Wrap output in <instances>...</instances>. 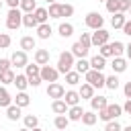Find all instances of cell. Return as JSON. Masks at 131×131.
I'll return each instance as SVG.
<instances>
[{"label": "cell", "instance_id": "61", "mask_svg": "<svg viewBox=\"0 0 131 131\" xmlns=\"http://www.w3.org/2000/svg\"><path fill=\"white\" fill-rule=\"evenodd\" d=\"M59 131H66V129H59Z\"/></svg>", "mask_w": 131, "mask_h": 131}, {"label": "cell", "instance_id": "45", "mask_svg": "<svg viewBox=\"0 0 131 131\" xmlns=\"http://www.w3.org/2000/svg\"><path fill=\"white\" fill-rule=\"evenodd\" d=\"M74 14V6L72 4H61V16H72Z\"/></svg>", "mask_w": 131, "mask_h": 131}, {"label": "cell", "instance_id": "26", "mask_svg": "<svg viewBox=\"0 0 131 131\" xmlns=\"http://www.w3.org/2000/svg\"><path fill=\"white\" fill-rule=\"evenodd\" d=\"M33 14H35V18H37L39 25H41V23H47V18H49V10H47V8H35Z\"/></svg>", "mask_w": 131, "mask_h": 131}, {"label": "cell", "instance_id": "6", "mask_svg": "<svg viewBox=\"0 0 131 131\" xmlns=\"http://www.w3.org/2000/svg\"><path fill=\"white\" fill-rule=\"evenodd\" d=\"M41 78H43V82H57V78H59V70L57 68H51L49 63L47 66H41Z\"/></svg>", "mask_w": 131, "mask_h": 131}, {"label": "cell", "instance_id": "28", "mask_svg": "<svg viewBox=\"0 0 131 131\" xmlns=\"http://www.w3.org/2000/svg\"><path fill=\"white\" fill-rule=\"evenodd\" d=\"M14 86L18 88V92L25 90V88L29 86V78H27V74H25V76H23V74H16V76H14Z\"/></svg>", "mask_w": 131, "mask_h": 131}, {"label": "cell", "instance_id": "17", "mask_svg": "<svg viewBox=\"0 0 131 131\" xmlns=\"http://www.w3.org/2000/svg\"><path fill=\"white\" fill-rule=\"evenodd\" d=\"M14 104H16V106H20V108H25V106H29V104H31V96H29L25 90H20V92L16 94V98H14Z\"/></svg>", "mask_w": 131, "mask_h": 131}, {"label": "cell", "instance_id": "4", "mask_svg": "<svg viewBox=\"0 0 131 131\" xmlns=\"http://www.w3.org/2000/svg\"><path fill=\"white\" fill-rule=\"evenodd\" d=\"M23 25V12H20V8H10V12H8V16H6V27L10 29V31H14V29H18Z\"/></svg>", "mask_w": 131, "mask_h": 131}, {"label": "cell", "instance_id": "34", "mask_svg": "<svg viewBox=\"0 0 131 131\" xmlns=\"http://www.w3.org/2000/svg\"><path fill=\"white\" fill-rule=\"evenodd\" d=\"M10 102H12V98H10L8 90L4 86H0V106H10Z\"/></svg>", "mask_w": 131, "mask_h": 131}, {"label": "cell", "instance_id": "54", "mask_svg": "<svg viewBox=\"0 0 131 131\" xmlns=\"http://www.w3.org/2000/svg\"><path fill=\"white\" fill-rule=\"evenodd\" d=\"M121 131H131V125H127L125 129H121Z\"/></svg>", "mask_w": 131, "mask_h": 131}, {"label": "cell", "instance_id": "7", "mask_svg": "<svg viewBox=\"0 0 131 131\" xmlns=\"http://www.w3.org/2000/svg\"><path fill=\"white\" fill-rule=\"evenodd\" d=\"M108 37H111L108 31H104V29H96V31L92 33V47H100V45L108 43Z\"/></svg>", "mask_w": 131, "mask_h": 131}, {"label": "cell", "instance_id": "12", "mask_svg": "<svg viewBox=\"0 0 131 131\" xmlns=\"http://www.w3.org/2000/svg\"><path fill=\"white\" fill-rule=\"evenodd\" d=\"M106 104H108L106 96H92V98H90L92 111H102V108H106Z\"/></svg>", "mask_w": 131, "mask_h": 131}, {"label": "cell", "instance_id": "10", "mask_svg": "<svg viewBox=\"0 0 131 131\" xmlns=\"http://www.w3.org/2000/svg\"><path fill=\"white\" fill-rule=\"evenodd\" d=\"M68 108H70V106L66 104V100H63V98H55V100L51 102V111H53L55 115H66V113H68Z\"/></svg>", "mask_w": 131, "mask_h": 131}, {"label": "cell", "instance_id": "24", "mask_svg": "<svg viewBox=\"0 0 131 131\" xmlns=\"http://www.w3.org/2000/svg\"><path fill=\"white\" fill-rule=\"evenodd\" d=\"M6 117H8L10 121H18V119H20V106H16V104L6 106Z\"/></svg>", "mask_w": 131, "mask_h": 131}, {"label": "cell", "instance_id": "42", "mask_svg": "<svg viewBox=\"0 0 131 131\" xmlns=\"http://www.w3.org/2000/svg\"><path fill=\"white\" fill-rule=\"evenodd\" d=\"M123 127L119 125V121L117 119H113V121H108L106 125H104V131H121Z\"/></svg>", "mask_w": 131, "mask_h": 131}, {"label": "cell", "instance_id": "25", "mask_svg": "<svg viewBox=\"0 0 131 131\" xmlns=\"http://www.w3.org/2000/svg\"><path fill=\"white\" fill-rule=\"evenodd\" d=\"M96 121H98V115H94V111H84V115H82V123L84 125L92 127Z\"/></svg>", "mask_w": 131, "mask_h": 131}, {"label": "cell", "instance_id": "22", "mask_svg": "<svg viewBox=\"0 0 131 131\" xmlns=\"http://www.w3.org/2000/svg\"><path fill=\"white\" fill-rule=\"evenodd\" d=\"M23 25H25L27 29L39 27V23H37V18H35V14H33V12H25V14H23Z\"/></svg>", "mask_w": 131, "mask_h": 131}, {"label": "cell", "instance_id": "11", "mask_svg": "<svg viewBox=\"0 0 131 131\" xmlns=\"http://www.w3.org/2000/svg\"><path fill=\"white\" fill-rule=\"evenodd\" d=\"M33 57H35V63L47 66V63H49V49H37Z\"/></svg>", "mask_w": 131, "mask_h": 131}, {"label": "cell", "instance_id": "19", "mask_svg": "<svg viewBox=\"0 0 131 131\" xmlns=\"http://www.w3.org/2000/svg\"><path fill=\"white\" fill-rule=\"evenodd\" d=\"M51 33H53V29H51L47 23H41V25L37 27V37H39V39H49Z\"/></svg>", "mask_w": 131, "mask_h": 131}, {"label": "cell", "instance_id": "37", "mask_svg": "<svg viewBox=\"0 0 131 131\" xmlns=\"http://www.w3.org/2000/svg\"><path fill=\"white\" fill-rule=\"evenodd\" d=\"M23 12H33L35 8H37V4H35V0H20V6H18Z\"/></svg>", "mask_w": 131, "mask_h": 131}, {"label": "cell", "instance_id": "59", "mask_svg": "<svg viewBox=\"0 0 131 131\" xmlns=\"http://www.w3.org/2000/svg\"><path fill=\"white\" fill-rule=\"evenodd\" d=\"M127 12H129V14H131V8H129V10H127Z\"/></svg>", "mask_w": 131, "mask_h": 131}, {"label": "cell", "instance_id": "51", "mask_svg": "<svg viewBox=\"0 0 131 131\" xmlns=\"http://www.w3.org/2000/svg\"><path fill=\"white\" fill-rule=\"evenodd\" d=\"M123 113H127V115H131V98H127V102L123 104Z\"/></svg>", "mask_w": 131, "mask_h": 131}, {"label": "cell", "instance_id": "58", "mask_svg": "<svg viewBox=\"0 0 131 131\" xmlns=\"http://www.w3.org/2000/svg\"><path fill=\"white\" fill-rule=\"evenodd\" d=\"M0 8H2V0H0Z\"/></svg>", "mask_w": 131, "mask_h": 131}, {"label": "cell", "instance_id": "55", "mask_svg": "<svg viewBox=\"0 0 131 131\" xmlns=\"http://www.w3.org/2000/svg\"><path fill=\"white\" fill-rule=\"evenodd\" d=\"M45 2H47V4H53V2H57V0H45Z\"/></svg>", "mask_w": 131, "mask_h": 131}, {"label": "cell", "instance_id": "53", "mask_svg": "<svg viewBox=\"0 0 131 131\" xmlns=\"http://www.w3.org/2000/svg\"><path fill=\"white\" fill-rule=\"evenodd\" d=\"M125 51H127V59H131V43L125 47Z\"/></svg>", "mask_w": 131, "mask_h": 131}, {"label": "cell", "instance_id": "16", "mask_svg": "<svg viewBox=\"0 0 131 131\" xmlns=\"http://www.w3.org/2000/svg\"><path fill=\"white\" fill-rule=\"evenodd\" d=\"M82 115H84V108H82L80 104L68 108V119H70V121H82Z\"/></svg>", "mask_w": 131, "mask_h": 131}, {"label": "cell", "instance_id": "41", "mask_svg": "<svg viewBox=\"0 0 131 131\" xmlns=\"http://www.w3.org/2000/svg\"><path fill=\"white\" fill-rule=\"evenodd\" d=\"M111 45H113V53H115V57H121L123 51H125V45H123L121 41H115V43H111Z\"/></svg>", "mask_w": 131, "mask_h": 131}, {"label": "cell", "instance_id": "43", "mask_svg": "<svg viewBox=\"0 0 131 131\" xmlns=\"http://www.w3.org/2000/svg\"><path fill=\"white\" fill-rule=\"evenodd\" d=\"M106 10H108L111 14L119 12V0H106Z\"/></svg>", "mask_w": 131, "mask_h": 131}, {"label": "cell", "instance_id": "8", "mask_svg": "<svg viewBox=\"0 0 131 131\" xmlns=\"http://www.w3.org/2000/svg\"><path fill=\"white\" fill-rule=\"evenodd\" d=\"M63 94H66V88L61 86V84H57V82H51L49 86H47V96L49 98H63Z\"/></svg>", "mask_w": 131, "mask_h": 131}, {"label": "cell", "instance_id": "39", "mask_svg": "<svg viewBox=\"0 0 131 131\" xmlns=\"http://www.w3.org/2000/svg\"><path fill=\"white\" fill-rule=\"evenodd\" d=\"M106 88H111V90H117L119 88V78H117V74H113V76H108L106 78V84H104Z\"/></svg>", "mask_w": 131, "mask_h": 131}, {"label": "cell", "instance_id": "23", "mask_svg": "<svg viewBox=\"0 0 131 131\" xmlns=\"http://www.w3.org/2000/svg\"><path fill=\"white\" fill-rule=\"evenodd\" d=\"M78 92H80V98H92V96H94V86L86 82V84H82V86H80V90H78Z\"/></svg>", "mask_w": 131, "mask_h": 131}, {"label": "cell", "instance_id": "5", "mask_svg": "<svg viewBox=\"0 0 131 131\" xmlns=\"http://www.w3.org/2000/svg\"><path fill=\"white\" fill-rule=\"evenodd\" d=\"M84 23H86V27H88V29L96 31V29H102L104 18H102V14H100V12H88V14H86V18H84Z\"/></svg>", "mask_w": 131, "mask_h": 131}, {"label": "cell", "instance_id": "29", "mask_svg": "<svg viewBox=\"0 0 131 131\" xmlns=\"http://www.w3.org/2000/svg\"><path fill=\"white\" fill-rule=\"evenodd\" d=\"M49 18H61V4L59 2L49 4Z\"/></svg>", "mask_w": 131, "mask_h": 131}, {"label": "cell", "instance_id": "9", "mask_svg": "<svg viewBox=\"0 0 131 131\" xmlns=\"http://www.w3.org/2000/svg\"><path fill=\"white\" fill-rule=\"evenodd\" d=\"M10 61H12V66H16V68H27V63H29V59H27V51H14L12 55H10Z\"/></svg>", "mask_w": 131, "mask_h": 131}, {"label": "cell", "instance_id": "47", "mask_svg": "<svg viewBox=\"0 0 131 131\" xmlns=\"http://www.w3.org/2000/svg\"><path fill=\"white\" fill-rule=\"evenodd\" d=\"M41 82H43L41 74H39V76H31V78H29V86H33V88H37V86H39Z\"/></svg>", "mask_w": 131, "mask_h": 131}, {"label": "cell", "instance_id": "31", "mask_svg": "<svg viewBox=\"0 0 131 131\" xmlns=\"http://www.w3.org/2000/svg\"><path fill=\"white\" fill-rule=\"evenodd\" d=\"M14 76H16V74H14L12 70H6V72L0 74V82H2L4 86H6V84H14Z\"/></svg>", "mask_w": 131, "mask_h": 131}, {"label": "cell", "instance_id": "14", "mask_svg": "<svg viewBox=\"0 0 131 131\" xmlns=\"http://www.w3.org/2000/svg\"><path fill=\"white\" fill-rule=\"evenodd\" d=\"M111 68H113V72H115V74H121V72H125V70H127V59H125V57H113Z\"/></svg>", "mask_w": 131, "mask_h": 131}, {"label": "cell", "instance_id": "15", "mask_svg": "<svg viewBox=\"0 0 131 131\" xmlns=\"http://www.w3.org/2000/svg\"><path fill=\"white\" fill-rule=\"evenodd\" d=\"M63 100H66L68 106H76V104L80 102V92H76V90H68V92L63 94Z\"/></svg>", "mask_w": 131, "mask_h": 131}, {"label": "cell", "instance_id": "38", "mask_svg": "<svg viewBox=\"0 0 131 131\" xmlns=\"http://www.w3.org/2000/svg\"><path fill=\"white\" fill-rule=\"evenodd\" d=\"M37 125H39V119H37L35 115H27V117H25V127H27V129H35Z\"/></svg>", "mask_w": 131, "mask_h": 131}, {"label": "cell", "instance_id": "32", "mask_svg": "<svg viewBox=\"0 0 131 131\" xmlns=\"http://www.w3.org/2000/svg\"><path fill=\"white\" fill-rule=\"evenodd\" d=\"M80 76H82L80 72H72V70H70V72L66 74V82H68L70 86H76V84H80Z\"/></svg>", "mask_w": 131, "mask_h": 131}, {"label": "cell", "instance_id": "50", "mask_svg": "<svg viewBox=\"0 0 131 131\" xmlns=\"http://www.w3.org/2000/svg\"><path fill=\"white\" fill-rule=\"evenodd\" d=\"M123 33H125V35H129V37H131V20H127V23H125V25H123Z\"/></svg>", "mask_w": 131, "mask_h": 131}, {"label": "cell", "instance_id": "2", "mask_svg": "<svg viewBox=\"0 0 131 131\" xmlns=\"http://www.w3.org/2000/svg\"><path fill=\"white\" fill-rule=\"evenodd\" d=\"M76 57H74V53L72 51H63V53H59V59H57V70H59V74H68L72 68H74V61Z\"/></svg>", "mask_w": 131, "mask_h": 131}, {"label": "cell", "instance_id": "13", "mask_svg": "<svg viewBox=\"0 0 131 131\" xmlns=\"http://www.w3.org/2000/svg\"><path fill=\"white\" fill-rule=\"evenodd\" d=\"M90 68H92V70H98V72H102V70L106 68V57H102L100 53H98V55H94V57L90 59Z\"/></svg>", "mask_w": 131, "mask_h": 131}, {"label": "cell", "instance_id": "1", "mask_svg": "<svg viewBox=\"0 0 131 131\" xmlns=\"http://www.w3.org/2000/svg\"><path fill=\"white\" fill-rule=\"evenodd\" d=\"M123 115V106L121 104H117V102H108L106 104V108H102V111H98V119L100 121H113V119H117V117H121Z\"/></svg>", "mask_w": 131, "mask_h": 131}, {"label": "cell", "instance_id": "33", "mask_svg": "<svg viewBox=\"0 0 131 131\" xmlns=\"http://www.w3.org/2000/svg\"><path fill=\"white\" fill-rule=\"evenodd\" d=\"M68 123H70V119H68L66 115H57L55 121H53V125H55L57 131H59V129H68Z\"/></svg>", "mask_w": 131, "mask_h": 131}, {"label": "cell", "instance_id": "44", "mask_svg": "<svg viewBox=\"0 0 131 131\" xmlns=\"http://www.w3.org/2000/svg\"><path fill=\"white\" fill-rule=\"evenodd\" d=\"M10 45V35H6V33H0V49H6Z\"/></svg>", "mask_w": 131, "mask_h": 131}, {"label": "cell", "instance_id": "60", "mask_svg": "<svg viewBox=\"0 0 131 131\" xmlns=\"http://www.w3.org/2000/svg\"><path fill=\"white\" fill-rule=\"evenodd\" d=\"M98 2H106V0H98Z\"/></svg>", "mask_w": 131, "mask_h": 131}, {"label": "cell", "instance_id": "48", "mask_svg": "<svg viewBox=\"0 0 131 131\" xmlns=\"http://www.w3.org/2000/svg\"><path fill=\"white\" fill-rule=\"evenodd\" d=\"M131 8V0H119V12H127Z\"/></svg>", "mask_w": 131, "mask_h": 131}, {"label": "cell", "instance_id": "62", "mask_svg": "<svg viewBox=\"0 0 131 131\" xmlns=\"http://www.w3.org/2000/svg\"><path fill=\"white\" fill-rule=\"evenodd\" d=\"M0 131H2V129H0Z\"/></svg>", "mask_w": 131, "mask_h": 131}, {"label": "cell", "instance_id": "20", "mask_svg": "<svg viewBox=\"0 0 131 131\" xmlns=\"http://www.w3.org/2000/svg\"><path fill=\"white\" fill-rule=\"evenodd\" d=\"M72 53H74V57L82 59V57H86V55H88V47H84V45L78 41V43H74V45H72Z\"/></svg>", "mask_w": 131, "mask_h": 131}, {"label": "cell", "instance_id": "21", "mask_svg": "<svg viewBox=\"0 0 131 131\" xmlns=\"http://www.w3.org/2000/svg\"><path fill=\"white\" fill-rule=\"evenodd\" d=\"M35 45H37L35 37H29V35H27V37H23V39H20V49H23V51H33V49H35Z\"/></svg>", "mask_w": 131, "mask_h": 131}, {"label": "cell", "instance_id": "49", "mask_svg": "<svg viewBox=\"0 0 131 131\" xmlns=\"http://www.w3.org/2000/svg\"><path fill=\"white\" fill-rule=\"evenodd\" d=\"M123 92H125V98H131V82H127L123 86Z\"/></svg>", "mask_w": 131, "mask_h": 131}, {"label": "cell", "instance_id": "56", "mask_svg": "<svg viewBox=\"0 0 131 131\" xmlns=\"http://www.w3.org/2000/svg\"><path fill=\"white\" fill-rule=\"evenodd\" d=\"M31 131H43V129H39V127H35V129H31Z\"/></svg>", "mask_w": 131, "mask_h": 131}, {"label": "cell", "instance_id": "46", "mask_svg": "<svg viewBox=\"0 0 131 131\" xmlns=\"http://www.w3.org/2000/svg\"><path fill=\"white\" fill-rule=\"evenodd\" d=\"M10 66H12V61H10V59L0 57V74H2V72H6V70H10Z\"/></svg>", "mask_w": 131, "mask_h": 131}, {"label": "cell", "instance_id": "18", "mask_svg": "<svg viewBox=\"0 0 131 131\" xmlns=\"http://www.w3.org/2000/svg\"><path fill=\"white\" fill-rule=\"evenodd\" d=\"M125 23H127L125 12H115V14H113V18H111L113 29H123V25H125Z\"/></svg>", "mask_w": 131, "mask_h": 131}, {"label": "cell", "instance_id": "57", "mask_svg": "<svg viewBox=\"0 0 131 131\" xmlns=\"http://www.w3.org/2000/svg\"><path fill=\"white\" fill-rule=\"evenodd\" d=\"M18 131H31V129H27V127H23V129H18Z\"/></svg>", "mask_w": 131, "mask_h": 131}, {"label": "cell", "instance_id": "3", "mask_svg": "<svg viewBox=\"0 0 131 131\" xmlns=\"http://www.w3.org/2000/svg\"><path fill=\"white\" fill-rule=\"evenodd\" d=\"M84 78H86V82L92 84L94 88H102V86L106 84V76H104L102 72H98V70H92V68L84 74Z\"/></svg>", "mask_w": 131, "mask_h": 131}, {"label": "cell", "instance_id": "40", "mask_svg": "<svg viewBox=\"0 0 131 131\" xmlns=\"http://www.w3.org/2000/svg\"><path fill=\"white\" fill-rule=\"evenodd\" d=\"M80 43L90 49V47H92V33H82V35H80Z\"/></svg>", "mask_w": 131, "mask_h": 131}, {"label": "cell", "instance_id": "27", "mask_svg": "<svg viewBox=\"0 0 131 131\" xmlns=\"http://www.w3.org/2000/svg\"><path fill=\"white\" fill-rule=\"evenodd\" d=\"M57 31H59V35H61L63 39H66V37H72V35H74V25H72V23H61Z\"/></svg>", "mask_w": 131, "mask_h": 131}, {"label": "cell", "instance_id": "35", "mask_svg": "<svg viewBox=\"0 0 131 131\" xmlns=\"http://www.w3.org/2000/svg\"><path fill=\"white\" fill-rule=\"evenodd\" d=\"M98 53H100L102 57H115V53H113V45H111V43L100 45V47H98Z\"/></svg>", "mask_w": 131, "mask_h": 131}, {"label": "cell", "instance_id": "36", "mask_svg": "<svg viewBox=\"0 0 131 131\" xmlns=\"http://www.w3.org/2000/svg\"><path fill=\"white\" fill-rule=\"evenodd\" d=\"M27 78H31V76H39L41 74V66L39 63H27Z\"/></svg>", "mask_w": 131, "mask_h": 131}, {"label": "cell", "instance_id": "52", "mask_svg": "<svg viewBox=\"0 0 131 131\" xmlns=\"http://www.w3.org/2000/svg\"><path fill=\"white\" fill-rule=\"evenodd\" d=\"M6 4H8L10 8H18V6H20V0H6Z\"/></svg>", "mask_w": 131, "mask_h": 131}, {"label": "cell", "instance_id": "30", "mask_svg": "<svg viewBox=\"0 0 131 131\" xmlns=\"http://www.w3.org/2000/svg\"><path fill=\"white\" fill-rule=\"evenodd\" d=\"M74 68H76V72L86 74V72L90 70V61H86V57H82V59H78V61L74 63Z\"/></svg>", "mask_w": 131, "mask_h": 131}]
</instances>
